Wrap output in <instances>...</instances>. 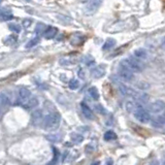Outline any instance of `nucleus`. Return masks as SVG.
Wrapping results in <instances>:
<instances>
[{"label":"nucleus","mask_w":165,"mask_h":165,"mask_svg":"<svg viewBox=\"0 0 165 165\" xmlns=\"http://www.w3.org/2000/svg\"><path fill=\"white\" fill-rule=\"evenodd\" d=\"M69 58H62L60 59V64L61 65H69V64H72L73 61H69Z\"/></svg>","instance_id":"32"},{"label":"nucleus","mask_w":165,"mask_h":165,"mask_svg":"<svg viewBox=\"0 0 165 165\" xmlns=\"http://www.w3.org/2000/svg\"><path fill=\"white\" fill-rule=\"evenodd\" d=\"M118 74L119 77H121L122 80L126 82H130L134 79V74H133V71H131L130 69L124 67V66L120 65L119 67V70H118Z\"/></svg>","instance_id":"5"},{"label":"nucleus","mask_w":165,"mask_h":165,"mask_svg":"<svg viewBox=\"0 0 165 165\" xmlns=\"http://www.w3.org/2000/svg\"><path fill=\"white\" fill-rule=\"evenodd\" d=\"M32 24V20L31 19H25L23 21V26L25 28H28V27H30V25Z\"/></svg>","instance_id":"33"},{"label":"nucleus","mask_w":165,"mask_h":165,"mask_svg":"<svg viewBox=\"0 0 165 165\" xmlns=\"http://www.w3.org/2000/svg\"><path fill=\"white\" fill-rule=\"evenodd\" d=\"M103 0H90L88 3L85 5L84 14L86 15H93L97 13L98 8L101 6Z\"/></svg>","instance_id":"4"},{"label":"nucleus","mask_w":165,"mask_h":165,"mask_svg":"<svg viewBox=\"0 0 165 165\" xmlns=\"http://www.w3.org/2000/svg\"><path fill=\"white\" fill-rule=\"evenodd\" d=\"M14 18V15H13V12L10 10V8L6 7H2L1 8V19L3 22L6 21H10Z\"/></svg>","instance_id":"11"},{"label":"nucleus","mask_w":165,"mask_h":165,"mask_svg":"<svg viewBox=\"0 0 165 165\" xmlns=\"http://www.w3.org/2000/svg\"><path fill=\"white\" fill-rule=\"evenodd\" d=\"M120 65L130 69L133 72H140V71H142L144 68V64L142 63V60L137 59L134 56H133V57H128V58H126V59L122 60Z\"/></svg>","instance_id":"2"},{"label":"nucleus","mask_w":165,"mask_h":165,"mask_svg":"<svg viewBox=\"0 0 165 165\" xmlns=\"http://www.w3.org/2000/svg\"><path fill=\"white\" fill-rule=\"evenodd\" d=\"M70 42L72 46H80L84 42V37L80 34H73V36L70 38Z\"/></svg>","instance_id":"18"},{"label":"nucleus","mask_w":165,"mask_h":165,"mask_svg":"<svg viewBox=\"0 0 165 165\" xmlns=\"http://www.w3.org/2000/svg\"><path fill=\"white\" fill-rule=\"evenodd\" d=\"M134 115V118L137 120L138 122L142 124L149 123V121L151 120V115L148 110H146L144 108H142L141 105H138V108H136V110L133 113Z\"/></svg>","instance_id":"3"},{"label":"nucleus","mask_w":165,"mask_h":165,"mask_svg":"<svg viewBox=\"0 0 165 165\" xmlns=\"http://www.w3.org/2000/svg\"><path fill=\"white\" fill-rule=\"evenodd\" d=\"M149 165H160V164H159V162L158 161H152Z\"/></svg>","instance_id":"35"},{"label":"nucleus","mask_w":165,"mask_h":165,"mask_svg":"<svg viewBox=\"0 0 165 165\" xmlns=\"http://www.w3.org/2000/svg\"><path fill=\"white\" fill-rule=\"evenodd\" d=\"M151 113H161L165 110V102L162 100H156L153 103H151L150 108H149Z\"/></svg>","instance_id":"8"},{"label":"nucleus","mask_w":165,"mask_h":165,"mask_svg":"<svg viewBox=\"0 0 165 165\" xmlns=\"http://www.w3.org/2000/svg\"><path fill=\"white\" fill-rule=\"evenodd\" d=\"M30 98H31V92L29 89L25 88V87H22V88L19 89V92H18V99H19L20 103L25 104Z\"/></svg>","instance_id":"7"},{"label":"nucleus","mask_w":165,"mask_h":165,"mask_svg":"<svg viewBox=\"0 0 165 165\" xmlns=\"http://www.w3.org/2000/svg\"><path fill=\"white\" fill-rule=\"evenodd\" d=\"M71 140L74 144H80V142H82L84 140V137H82V135L79 134V133H72L71 134Z\"/></svg>","instance_id":"25"},{"label":"nucleus","mask_w":165,"mask_h":165,"mask_svg":"<svg viewBox=\"0 0 165 165\" xmlns=\"http://www.w3.org/2000/svg\"><path fill=\"white\" fill-rule=\"evenodd\" d=\"M43 115L41 110H36L31 113V123L34 126H38L43 122Z\"/></svg>","instance_id":"9"},{"label":"nucleus","mask_w":165,"mask_h":165,"mask_svg":"<svg viewBox=\"0 0 165 165\" xmlns=\"http://www.w3.org/2000/svg\"><path fill=\"white\" fill-rule=\"evenodd\" d=\"M37 105H38V99H37L36 97H31L30 99L24 104V108H25L26 110H33V108H35Z\"/></svg>","instance_id":"14"},{"label":"nucleus","mask_w":165,"mask_h":165,"mask_svg":"<svg viewBox=\"0 0 165 165\" xmlns=\"http://www.w3.org/2000/svg\"><path fill=\"white\" fill-rule=\"evenodd\" d=\"M117 138V134H116L113 131L111 130H108V132H105V134H104V139L108 140V141H110V140H113V139H116Z\"/></svg>","instance_id":"26"},{"label":"nucleus","mask_w":165,"mask_h":165,"mask_svg":"<svg viewBox=\"0 0 165 165\" xmlns=\"http://www.w3.org/2000/svg\"><path fill=\"white\" fill-rule=\"evenodd\" d=\"M38 42H39V37L36 36V37H34V38H32L31 41H29L27 42V44H26V48L30 49V48H32V46H35L37 43H38Z\"/></svg>","instance_id":"29"},{"label":"nucleus","mask_w":165,"mask_h":165,"mask_svg":"<svg viewBox=\"0 0 165 165\" xmlns=\"http://www.w3.org/2000/svg\"><path fill=\"white\" fill-rule=\"evenodd\" d=\"M116 43H117L116 39H113V38H108L105 41V42L103 43L102 50H103V51H110V50H111V49H113V46H116Z\"/></svg>","instance_id":"17"},{"label":"nucleus","mask_w":165,"mask_h":165,"mask_svg":"<svg viewBox=\"0 0 165 165\" xmlns=\"http://www.w3.org/2000/svg\"><path fill=\"white\" fill-rule=\"evenodd\" d=\"M153 125L155 127H163L165 125V113L156 117L153 120Z\"/></svg>","instance_id":"15"},{"label":"nucleus","mask_w":165,"mask_h":165,"mask_svg":"<svg viewBox=\"0 0 165 165\" xmlns=\"http://www.w3.org/2000/svg\"><path fill=\"white\" fill-rule=\"evenodd\" d=\"M133 56L139 60H144L148 57V52L144 49H136L133 53Z\"/></svg>","instance_id":"16"},{"label":"nucleus","mask_w":165,"mask_h":165,"mask_svg":"<svg viewBox=\"0 0 165 165\" xmlns=\"http://www.w3.org/2000/svg\"><path fill=\"white\" fill-rule=\"evenodd\" d=\"M81 108H82V115H84L87 119H93V118H94V115H93L91 108H89L85 102H82L81 103Z\"/></svg>","instance_id":"12"},{"label":"nucleus","mask_w":165,"mask_h":165,"mask_svg":"<svg viewBox=\"0 0 165 165\" xmlns=\"http://www.w3.org/2000/svg\"><path fill=\"white\" fill-rule=\"evenodd\" d=\"M136 86L139 89H141V90H146V89L150 88V85H149L148 82H138L136 84Z\"/></svg>","instance_id":"30"},{"label":"nucleus","mask_w":165,"mask_h":165,"mask_svg":"<svg viewBox=\"0 0 165 165\" xmlns=\"http://www.w3.org/2000/svg\"><path fill=\"white\" fill-rule=\"evenodd\" d=\"M4 42H5L6 46H14L15 43L18 42V35H15V34L8 35L5 41H4Z\"/></svg>","instance_id":"22"},{"label":"nucleus","mask_w":165,"mask_h":165,"mask_svg":"<svg viewBox=\"0 0 165 165\" xmlns=\"http://www.w3.org/2000/svg\"><path fill=\"white\" fill-rule=\"evenodd\" d=\"M137 108H138V104L135 103L134 101H131V100H129V101H127L125 103V108H126V110L128 113H134Z\"/></svg>","instance_id":"19"},{"label":"nucleus","mask_w":165,"mask_h":165,"mask_svg":"<svg viewBox=\"0 0 165 165\" xmlns=\"http://www.w3.org/2000/svg\"><path fill=\"white\" fill-rule=\"evenodd\" d=\"M58 33V29L54 27V26H50L48 29H46V33H44V38L46 39H52L54 38V37L57 35Z\"/></svg>","instance_id":"13"},{"label":"nucleus","mask_w":165,"mask_h":165,"mask_svg":"<svg viewBox=\"0 0 165 165\" xmlns=\"http://www.w3.org/2000/svg\"><path fill=\"white\" fill-rule=\"evenodd\" d=\"M8 28H10V31H13V32H15V33H20L21 32V26L20 25H18V24H15V23H10V25H8Z\"/></svg>","instance_id":"27"},{"label":"nucleus","mask_w":165,"mask_h":165,"mask_svg":"<svg viewBox=\"0 0 165 165\" xmlns=\"http://www.w3.org/2000/svg\"><path fill=\"white\" fill-rule=\"evenodd\" d=\"M49 27H46V24H43V23H38L36 25V27H35L34 29V32H35V34H37V35H41V34H44L46 33V29H48Z\"/></svg>","instance_id":"20"},{"label":"nucleus","mask_w":165,"mask_h":165,"mask_svg":"<svg viewBox=\"0 0 165 165\" xmlns=\"http://www.w3.org/2000/svg\"><path fill=\"white\" fill-rule=\"evenodd\" d=\"M82 62L86 64V65L90 66V65H92V64H94L95 61H94V58H93L92 56L86 55V56H84V57L82 58Z\"/></svg>","instance_id":"24"},{"label":"nucleus","mask_w":165,"mask_h":165,"mask_svg":"<svg viewBox=\"0 0 165 165\" xmlns=\"http://www.w3.org/2000/svg\"><path fill=\"white\" fill-rule=\"evenodd\" d=\"M95 110H96L98 113H101V115H105V113H106L105 108H104L103 106L101 105V104H96V105H95Z\"/></svg>","instance_id":"31"},{"label":"nucleus","mask_w":165,"mask_h":165,"mask_svg":"<svg viewBox=\"0 0 165 165\" xmlns=\"http://www.w3.org/2000/svg\"><path fill=\"white\" fill-rule=\"evenodd\" d=\"M60 122H61V116L57 111H52L49 115H46L42 122V126L46 130H55L59 127Z\"/></svg>","instance_id":"1"},{"label":"nucleus","mask_w":165,"mask_h":165,"mask_svg":"<svg viewBox=\"0 0 165 165\" xmlns=\"http://www.w3.org/2000/svg\"><path fill=\"white\" fill-rule=\"evenodd\" d=\"M69 88L71 89V90H77V88L80 87V82L77 81V79H72L69 81Z\"/></svg>","instance_id":"28"},{"label":"nucleus","mask_w":165,"mask_h":165,"mask_svg":"<svg viewBox=\"0 0 165 165\" xmlns=\"http://www.w3.org/2000/svg\"><path fill=\"white\" fill-rule=\"evenodd\" d=\"M91 165H99V161H95V162H93Z\"/></svg>","instance_id":"36"},{"label":"nucleus","mask_w":165,"mask_h":165,"mask_svg":"<svg viewBox=\"0 0 165 165\" xmlns=\"http://www.w3.org/2000/svg\"><path fill=\"white\" fill-rule=\"evenodd\" d=\"M0 103H1L2 108H5V106H8L10 104V98L5 93H1V95H0Z\"/></svg>","instance_id":"21"},{"label":"nucleus","mask_w":165,"mask_h":165,"mask_svg":"<svg viewBox=\"0 0 165 165\" xmlns=\"http://www.w3.org/2000/svg\"><path fill=\"white\" fill-rule=\"evenodd\" d=\"M106 165H113V161H111V160H108V162L106 163Z\"/></svg>","instance_id":"37"},{"label":"nucleus","mask_w":165,"mask_h":165,"mask_svg":"<svg viewBox=\"0 0 165 165\" xmlns=\"http://www.w3.org/2000/svg\"><path fill=\"white\" fill-rule=\"evenodd\" d=\"M79 75H80V77H81V79H85V72H84V70H82V69H80V70H79Z\"/></svg>","instance_id":"34"},{"label":"nucleus","mask_w":165,"mask_h":165,"mask_svg":"<svg viewBox=\"0 0 165 165\" xmlns=\"http://www.w3.org/2000/svg\"><path fill=\"white\" fill-rule=\"evenodd\" d=\"M89 94H90V96L93 98L94 100H98L99 99V92H98L97 88L96 87H91L90 89H89Z\"/></svg>","instance_id":"23"},{"label":"nucleus","mask_w":165,"mask_h":165,"mask_svg":"<svg viewBox=\"0 0 165 165\" xmlns=\"http://www.w3.org/2000/svg\"><path fill=\"white\" fill-rule=\"evenodd\" d=\"M91 74L95 79H100V77H102L105 74V69H104V67L102 65L96 66V67H94L91 70Z\"/></svg>","instance_id":"10"},{"label":"nucleus","mask_w":165,"mask_h":165,"mask_svg":"<svg viewBox=\"0 0 165 165\" xmlns=\"http://www.w3.org/2000/svg\"><path fill=\"white\" fill-rule=\"evenodd\" d=\"M119 91L121 92L122 95H124V96L135 97V98H138V96H139V94H138L134 89L130 88V87L126 86V85H123V84L119 85Z\"/></svg>","instance_id":"6"}]
</instances>
